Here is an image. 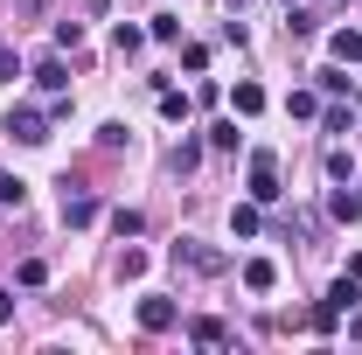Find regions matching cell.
<instances>
[{
  "label": "cell",
  "instance_id": "1",
  "mask_svg": "<svg viewBox=\"0 0 362 355\" xmlns=\"http://www.w3.org/2000/svg\"><path fill=\"white\" fill-rule=\"evenodd\" d=\"M7 133L21 139V146H42V139H49V112H35V105H14V112H7Z\"/></svg>",
  "mask_w": 362,
  "mask_h": 355
},
{
  "label": "cell",
  "instance_id": "2",
  "mask_svg": "<svg viewBox=\"0 0 362 355\" xmlns=\"http://www.w3.org/2000/svg\"><path fill=\"white\" fill-rule=\"evenodd\" d=\"M279 153H251V202H279Z\"/></svg>",
  "mask_w": 362,
  "mask_h": 355
},
{
  "label": "cell",
  "instance_id": "3",
  "mask_svg": "<svg viewBox=\"0 0 362 355\" xmlns=\"http://www.w3.org/2000/svg\"><path fill=\"white\" fill-rule=\"evenodd\" d=\"M175 320H181L175 300H160V293H146V300H139V327H146V334H168Z\"/></svg>",
  "mask_w": 362,
  "mask_h": 355
},
{
  "label": "cell",
  "instance_id": "4",
  "mask_svg": "<svg viewBox=\"0 0 362 355\" xmlns=\"http://www.w3.org/2000/svg\"><path fill=\"white\" fill-rule=\"evenodd\" d=\"M175 265H195V272H223L230 258H223V251H209V244H195V237H181V244H175Z\"/></svg>",
  "mask_w": 362,
  "mask_h": 355
},
{
  "label": "cell",
  "instance_id": "5",
  "mask_svg": "<svg viewBox=\"0 0 362 355\" xmlns=\"http://www.w3.org/2000/svg\"><path fill=\"white\" fill-rule=\"evenodd\" d=\"M90 216H98V195H84V188L70 195V181H63V223H70V230H84Z\"/></svg>",
  "mask_w": 362,
  "mask_h": 355
},
{
  "label": "cell",
  "instance_id": "6",
  "mask_svg": "<svg viewBox=\"0 0 362 355\" xmlns=\"http://www.w3.org/2000/svg\"><path fill=\"white\" fill-rule=\"evenodd\" d=\"M327 49H334V63H362V28H334Z\"/></svg>",
  "mask_w": 362,
  "mask_h": 355
},
{
  "label": "cell",
  "instance_id": "7",
  "mask_svg": "<svg viewBox=\"0 0 362 355\" xmlns=\"http://www.w3.org/2000/svg\"><path fill=\"white\" fill-rule=\"evenodd\" d=\"M35 84H42L49 98H63V91H70V70H63V63L49 56V63H35Z\"/></svg>",
  "mask_w": 362,
  "mask_h": 355
},
{
  "label": "cell",
  "instance_id": "8",
  "mask_svg": "<svg viewBox=\"0 0 362 355\" xmlns=\"http://www.w3.org/2000/svg\"><path fill=\"white\" fill-rule=\"evenodd\" d=\"M230 105H237V119H258V112H265V91H258V84H237V91H230Z\"/></svg>",
  "mask_w": 362,
  "mask_h": 355
},
{
  "label": "cell",
  "instance_id": "9",
  "mask_svg": "<svg viewBox=\"0 0 362 355\" xmlns=\"http://www.w3.org/2000/svg\"><path fill=\"white\" fill-rule=\"evenodd\" d=\"M272 279H279L272 258H251V265H244V286H251V293H272Z\"/></svg>",
  "mask_w": 362,
  "mask_h": 355
},
{
  "label": "cell",
  "instance_id": "10",
  "mask_svg": "<svg viewBox=\"0 0 362 355\" xmlns=\"http://www.w3.org/2000/svg\"><path fill=\"white\" fill-rule=\"evenodd\" d=\"M230 230H237V237H258V202H237V209H230Z\"/></svg>",
  "mask_w": 362,
  "mask_h": 355
},
{
  "label": "cell",
  "instance_id": "11",
  "mask_svg": "<svg viewBox=\"0 0 362 355\" xmlns=\"http://www.w3.org/2000/svg\"><path fill=\"white\" fill-rule=\"evenodd\" d=\"M188 334H195V342H202V349H223L230 334H223V320H195V327H188Z\"/></svg>",
  "mask_w": 362,
  "mask_h": 355
},
{
  "label": "cell",
  "instance_id": "12",
  "mask_svg": "<svg viewBox=\"0 0 362 355\" xmlns=\"http://www.w3.org/2000/svg\"><path fill=\"white\" fill-rule=\"evenodd\" d=\"M327 300H334V307H341V313L356 307V300H362V293H356V272H349V279H334V286H327Z\"/></svg>",
  "mask_w": 362,
  "mask_h": 355
},
{
  "label": "cell",
  "instance_id": "13",
  "mask_svg": "<svg viewBox=\"0 0 362 355\" xmlns=\"http://www.w3.org/2000/svg\"><path fill=\"white\" fill-rule=\"evenodd\" d=\"M146 49V28H133V21H119V56H139Z\"/></svg>",
  "mask_w": 362,
  "mask_h": 355
},
{
  "label": "cell",
  "instance_id": "14",
  "mask_svg": "<svg viewBox=\"0 0 362 355\" xmlns=\"http://www.w3.org/2000/svg\"><path fill=\"white\" fill-rule=\"evenodd\" d=\"M286 112H293V119H314L320 98H314V91H293V98H286Z\"/></svg>",
  "mask_w": 362,
  "mask_h": 355
},
{
  "label": "cell",
  "instance_id": "15",
  "mask_svg": "<svg viewBox=\"0 0 362 355\" xmlns=\"http://www.w3.org/2000/svg\"><path fill=\"white\" fill-rule=\"evenodd\" d=\"M327 175L349 181V175H356V153H349V146H334V153H327Z\"/></svg>",
  "mask_w": 362,
  "mask_h": 355
},
{
  "label": "cell",
  "instance_id": "16",
  "mask_svg": "<svg viewBox=\"0 0 362 355\" xmlns=\"http://www.w3.org/2000/svg\"><path fill=\"white\" fill-rule=\"evenodd\" d=\"M0 202H14V209H21V202H28V181H21V175H0Z\"/></svg>",
  "mask_w": 362,
  "mask_h": 355
},
{
  "label": "cell",
  "instance_id": "17",
  "mask_svg": "<svg viewBox=\"0 0 362 355\" xmlns=\"http://www.w3.org/2000/svg\"><path fill=\"white\" fill-rule=\"evenodd\" d=\"M188 105H195L188 91H160V112H168V119H188Z\"/></svg>",
  "mask_w": 362,
  "mask_h": 355
},
{
  "label": "cell",
  "instance_id": "18",
  "mask_svg": "<svg viewBox=\"0 0 362 355\" xmlns=\"http://www.w3.org/2000/svg\"><path fill=\"white\" fill-rule=\"evenodd\" d=\"M112 230H119V237H139V230H146V216H139V209H119V216H112Z\"/></svg>",
  "mask_w": 362,
  "mask_h": 355
},
{
  "label": "cell",
  "instance_id": "19",
  "mask_svg": "<svg viewBox=\"0 0 362 355\" xmlns=\"http://www.w3.org/2000/svg\"><path fill=\"white\" fill-rule=\"evenodd\" d=\"M327 209H334V216H341V223H356V216H362V195H334Z\"/></svg>",
  "mask_w": 362,
  "mask_h": 355
},
{
  "label": "cell",
  "instance_id": "20",
  "mask_svg": "<svg viewBox=\"0 0 362 355\" xmlns=\"http://www.w3.org/2000/svg\"><path fill=\"white\" fill-rule=\"evenodd\" d=\"M334 320H341V307H334V300H320V307H314V327H320V334H334Z\"/></svg>",
  "mask_w": 362,
  "mask_h": 355
},
{
  "label": "cell",
  "instance_id": "21",
  "mask_svg": "<svg viewBox=\"0 0 362 355\" xmlns=\"http://www.w3.org/2000/svg\"><path fill=\"white\" fill-rule=\"evenodd\" d=\"M209 146H237V119H216L209 126Z\"/></svg>",
  "mask_w": 362,
  "mask_h": 355
},
{
  "label": "cell",
  "instance_id": "22",
  "mask_svg": "<svg viewBox=\"0 0 362 355\" xmlns=\"http://www.w3.org/2000/svg\"><path fill=\"white\" fill-rule=\"evenodd\" d=\"M14 77H21V56H14V49H0V84H14Z\"/></svg>",
  "mask_w": 362,
  "mask_h": 355
},
{
  "label": "cell",
  "instance_id": "23",
  "mask_svg": "<svg viewBox=\"0 0 362 355\" xmlns=\"http://www.w3.org/2000/svg\"><path fill=\"white\" fill-rule=\"evenodd\" d=\"M7 320H14V293H0V327H7Z\"/></svg>",
  "mask_w": 362,
  "mask_h": 355
},
{
  "label": "cell",
  "instance_id": "24",
  "mask_svg": "<svg viewBox=\"0 0 362 355\" xmlns=\"http://www.w3.org/2000/svg\"><path fill=\"white\" fill-rule=\"evenodd\" d=\"M349 342H362V313H356V320H349Z\"/></svg>",
  "mask_w": 362,
  "mask_h": 355
},
{
  "label": "cell",
  "instance_id": "25",
  "mask_svg": "<svg viewBox=\"0 0 362 355\" xmlns=\"http://www.w3.org/2000/svg\"><path fill=\"white\" fill-rule=\"evenodd\" d=\"M84 7H90V14H105V7H112V0H84Z\"/></svg>",
  "mask_w": 362,
  "mask_h": 355
}]
</instances>
